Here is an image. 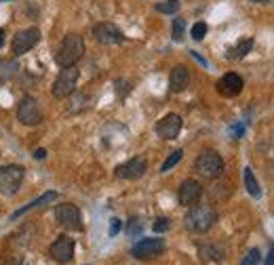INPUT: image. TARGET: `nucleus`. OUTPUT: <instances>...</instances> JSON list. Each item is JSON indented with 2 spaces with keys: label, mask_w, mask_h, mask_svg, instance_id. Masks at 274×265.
Masks as SVG:
<instances>
[{
  "label": "nucleus",
  "mask_w": 274,
  "mask_h": 265,
  "mask_svg": "<svg viewBox=\"0 0 274 265\" xmlns=\"http://www.w3.org/2000/svg\"><path fill=\"white\" fill-rule=\"evenodd\" d=\"M154 232H156V234H163V232H167V229L171 227V223H169V219L167 217H158L156 221H154Z\"/></svg>",
  "instance_id": "nucleus-26"
},
{
  "label": "nucleus",
  "mask_w": 274,
  "mask_h": 265,
  "mask_svg": "<svg viewBox=\"0 0 274 265\" xmlns=\"http://www.w3.org/2000/svg\"><path fill=\"white\" fill-rule=\"evenodd\" d=\"M84 55V40L78 34H67V36L61 40L59 49H57V55H55V61L61 65V67H67V65H76V61H80Z\"/></svg>",
  "instance_id": "nucleus-2"
},
{
  "label": "nucleus",
  "mask_w": 274,
  "mask_h": 265,
  "mask_svg": "<svg viewBox=\"0 0 274 265\" xmlns=\"http://www.w3.org/2000/svg\"><path fill=\"white\" fill-rule=\"evenodd\" d=\"M78 76H80V72H78V67H76V65L61 67L59 76H57L55 82H53V97H57V99L70 97V95L76 91Z\"/></svg>",
  "instance_id": "nucleus-4"
},
{
  "label": "nucleus",
  "mask_w": 274,
  "mask_h": 265,
  "mask_svg": "<svg viewBox=\"0 0 274 265\" xmlns=\"http://www.w3.org/2000/svg\"><path fill=\"white\" fill-rule=\"evenodd\" d=\"M217 221V213L215 208L209 204H194L188 210V215L184 219L186 229L188 232H194V234H204L215 225Z\"/></svg>",
  "instance_id": "nucleus-1"
},
{
  "label": "nucleus",
  "mask_w": 274,
  "mask_h": 265,
  "mask_svg": "<svg viewBox=\"0 0 274 265\" xmlns=\"http://www.w3.org/2000/svg\"><path fill=\"white\" fill-rule=\"evenodd\" d=\"M93 36H95V40H97V42L108 44V46H112V44H121V42L125 40L123 32L118 30L114 23H108V21L93 26Z\"/></svg>",
  "instance_id": "nucleus-13"
},
{
  "label": "nucleus",
  "mask_w": 274,
  "mask_h": 265,
  "mask_svg": "<svg viewBox=\"0 0 274 265\" xmlns=\"http://www.w3.org/2000/svg\"><path fill=\"white\" fill-rule=\"evenodd\" d=\"M243 86H245V82H243L241 76L234 74V72H228V74H224L219 78L217 91H219V95H224V97H236V95H241Z\"/></svg>",
  "instance_id": "nucleus-15"
},
{
  "label": "nucleus",
  "mask_w": 274,
  "mask_h": 265,
  "mask_svg": "<svg viewBox=\"0 0 274 265\" xmlns=\"http://www.w3.org/2000/svg\"><path fill=\"white\" fill-rule=\"evenodd\" d=\"M38 40H40V30L38 28H28V30L17 32L15 38H13V53L15 55H24V53H28L36 46Z\"/></svg>",
  "instance_id": "nucleus-9"
},
{
  "label": "nucleus",
  "mask_w": 274,
  "mask_h": 265,
  "mask_svg": "<svg viewBox=\"0 0 274 265\" xmlns=\"http://www.w3.org/2000/svg\"><path fill=\"white\" fill-rule=\"evenodd\" d=\"M251 3H270V0H251Z\"/></svg>",
  "instance_id": "nucleus-33"
},
{
  "label": "nucleus",
  "mask_w": 274,
  "mask_h": 265,
  "mask_svg": "<svg viewBox=\"0 0 274 265\" xmlns=\"http://www.w3.org/2000/svg\"><path fill=\"white\" fill-rule=\"evenodd\" d=\"M207 23L204 21H198V23H194V28H192V38L194 40H202L204 36H207Z\"/></svg>",
  "instance_id": "nucleus-23"
},
{
  "label": "nucleus",
  "mask_w": 274,
  "mask_h": 265,
  "mask_svg": "<svg viewBox=\"0 0 274 265\" xmlns=\"http://www.w3.org/2000/svg\"><path fill=\"white\" fill-rule=\"evenodd\" d=\"M3 44H5V32L0 30V49H3Z\"/></svg>",
  "instance_id": "nucleus-32"
},
{
  "label": "nucleus",
  "mask_w": 274,
  "mask_h": 265,
  "mask_svg": "<svg viewBox=\"0 0 274 265\" xmlns=\"http://www.w3.org/2000/svg\"><path fill=\"white\" fill-rule=\"evenodd\" d=\"M121 232V219H112L110 221V236H116Z\"/></svg>",
  "instance_id": "nucleus-27"
},
{
  "label": "nucleus",
  "mask_w": 274,
  "mask_h": 265,
  "mask_svg": "<svg viewBox=\"0 0 274 265\" xmlns=\"http://www.w3.org/2000/svg\"><path fill=\"white\" fill-rule=\"evenodd\" d=\"M142 229H144V221H142L140 217L129 219V223H127V234H129V236H140Z\"/></svg>",
  "instance_id": "nucleus-22"
},
{
  "label": "nucleus",
  "mask_w": 274,
  "mask_h": 265,
  "mask_svg": "<svg viewBox=\"0 0 274 265\" xmlns=\"http://www.w3.org/2000/svg\"><path fill=\"white\" fill-rule=\"evenodd\" d=\"M44 156H47V152H44V150H36V152H34V158H36V160H42Z\"/></svg>",
  "instance_id": "nucleus-31"
},
{
  "label": "nucleus",
  "mask_w": 274,
  "mask_h": 265,
  "mask_svg": "<svg viewBox=\"0 0 274 265\" xmlns=\"http://www.w3.org/2000/svg\"><path fill=\"white\" fill-rule=\"evenodd\" d=\"M188 82H190V72H188V67H186V65H175L173 69H171L169 88H171L173 93L184 91V88L188 86Z\"/></svg>",
  "instance_id": "nucleus-16"
},
{
  "label": "nucleus",
  "mask_w": 274,
  "mask_h": 265,
  "mask_svg": "<svg viewBox=\"0 0 274 265\" xmlns=\"http://www.w3.org/2000/svg\"><path fill=\"white\" fill-rule=\"evenodd\" d=\"M55 219L65 229H74V232L82 229V215H80V208L76 204H70V202L59 204L55 208Z\"/></svg>",
  "instance_id": "nucleus-6"
},
{
  "label": "nucleus",
  "mask_w": 274,
  "mask_h": 265,
  "mask_svg": "<svg viewBox=\"0 0 274 265\" xmlns=\"http://www.w3.org/2000/svg\"><path fill=\"white\" fill-rule=\"evenodd\" d=\"M243 177H245V187H247V191L251 194V196H253V198H260V196H262V191H260V185H258V179H255V175H253L251 166H247V168H245Z\"/></svg>",
  "instance_id": "nucleus-19"
},
{
  "label": "nucleus",
  "mask_w": 274,
  "mask_h": 265,
  "mask_svg": "<svg viewBox=\"0 0 274 265\" xmlns=\"http://www.w3.org/2000/svg\"><path fill=\"white\" fill-rule=\"evenodd\" d=\"M55 200H57V194H55V191H47V194H42V196H40V198H36V200H32L30 204L21 206L19 210H15V213H13V219H17V217H21V215L30 213V210H34V208H40V206H47V204H51V202H55Z\"/></svg>",
  "instance_id": "nucleus-17"
},
{
  "label": "nucleus",
  "mask_w": 274,
  "mask_h": 265,
  "mask_svg": "<svg viewBox=\"0 0 274 265\" xmlns=\"http://www.w3.org/2000/svg\"><path fill=\"white\" fill-rule=\"evenodd\" d=\"M251 49H253V38H243L234 49H230L228 57H230V59H243L247 53H251Z\"/></svg>",
  "instance_id": "nucleus-18"
},
{
  "label": "nucleus",
  "mask_w": 274,
  "mask_h": 265,
  "mask_svg": "<svg viewBox=\"0 0 274 265\" xmlns=\"http://www.w3.org/2000/svg\"><path fill=\"white\" fill-rule=\"evenodd\" d=\"M146 168H148L146 158H144V156H135V158H131L129 162L116 166V177H118V179L135 181V179H140V177H144Z\"/></svg>",
  "instance_id": "nucleus-12"
},
{
  "label": "nucleus",
  "mask_w": 274,
  "mask_h": 265,
  "mask_svg": "<svg viewBox=\"0 0 274 265\" xmlns=\"http://www.w3.org/2000/svg\"><path fill=\"white\" fill-rule=\"evenodd\" d=\"M181 116L179 114H167V116H163L158 122H156V135L161 137V139H165V141H171V139H177V135H179V131H181Z\"/></svg>",
  "instance_id": "nucleus-11"
},
{
  "label": "nucleus",
  "mask_w": 274,
  "mask_h": 265,
  "mask_svg": "<svg viewBox=\"0 0 274 265\" xmlns=\"http://www.w3.org/2000/svg\"><path fill=\"white\" fill-rule=\"evenodd\" d=\"M243 131H245V129H243V125H236V127L232 129V133H234L236 137H241V135H243Z\"/></svg>",
  "instance_id": "nucleus-30"
},
{
  "label": "nucleus",
  "mask_w": 274,
  "mask_h": 265,
  "mask_svg": "<svg viewBox=\"0 0 274 265\" xmlns=\"http://www.w3.org/2000/svg\"><path fill=\"white\" fill-rule=\"evenodd\" d=\"M200 196H202V187H200L198 181H194V179L181 181V185H179V189H177V200H179L181 206H188V208H190V206L198 204Z\"/></svg>",
  "instance_id": "nucleus-14"
},
{
  "label": "nucleus",
  "mask_w": 274,
  "mask_h": 265,
  "mask_svg": "<svg viewBox=\"0 0 274 265\" xmlns=\"http://www.w3.org/2000/svg\"><path fill=\"white\" fill-rule=\"evenodd\" d=\"M49 255L53 257V261L57 263H70L74 259V238L70 236H59L49 249Z\"/></svg>",
  "instance_id": "nucleus-10"
},
{
  "label": "nucleus",
  "mask_w": 274,
  "mask_h": 265,
  "mask_svg": "<svg viewBox=\"0 0 274 265\" xmlns=\"http://www.w3.org/2000/svg\"><path fill=\"white\" fill-rule=\"evenodd\" d=\"M184 32H186L184 19H175V21H173V40H175V42L184 40Z\"/></svg>",
  "instance_id": "nucleus-25"
},
{
  "label": "nucleus",
  "mask_w": 274,
  "mask_h": 265,
  "mask_svg": "<svg viewBox=\"0 0 274 265\" xmlns=\"http://www.w3.org/2000/svg\"><path fill=\"white\" fill-rule=\"evenodd\" d=\"M17 118H19L21 125L26 127H36L40 125V120H42V112L38 108V103L34 97H24L19 101V105H17Z\"/></svg>",
  "instance_id": "nucleus-7"
},
{
  "label": "nucleus",
  "mask_w": 274,
  "mask_h": 265,
  "mask_svg": "<svg viewBox=\"0 0 274 265\" xmlns=\"http://www.w3.org/2000/svg\"><path fill=\"white\" fill-rule=\"evenodd\" d=\"M264 265H274V246L270 249V253H268V257H266V263Z\"/></svg>",
  "instance_id": "nucleus-28"
},
{
  "label": "nucleus",
  "mask_w": 274,
  "mask_h": 265,
  "mask_svg": "<svg viewBox=\"0 0 274 265\" xmlns=\"http://www.w3.org/2000/svg\"><path fill=\"white\" fill-rule=\"evenodd\" d=\"M156 11L158 13H165V15H173L179 11V0H165V3H158L156 5Z\"/></svg>",
  "instance_id": "nucleus-21"
},
{
  "label": "nucleus",
  "mask_w": 274,
  "mask_h": 265,
  "mask_svg": "<svg viewBox=\"0 0 274 265\" xmlns=\"http://www.w3.org/2000/svg\"><path fill=\"white\" fill-rule=\"evenodd\" d=\"M260 259H262L260 251H258V249H251V251L245 255V259L241 261V265H258V263H260Z\"/></svg>",
  "instance_id": "nucleus-24"
},
{
  "label": "nucleus",
  "mask_w": 274,
  "mask_h": 265,
  "mask_svg": "<svg viewBox=\"0 0 274 265\" xmlns=\"http://www.w3.org/2000/svg\"><path fill=\"white\" fill-rule=\"evenodd\" d=\"M163 251H165V240L163 238H142L133 246L131 255L140 261H148V259L163 255Z\"/></svg>",
  "instance_id": "nucleus-8"
},
{
  "label": "nucleus",
  "mask_w": 274,
  "mask_h": 265,
  "mask_svg": "<svg viewBox=\"0 0 274 265\" xmlns=\"http://www.w3.org/2000/svg\"><path fill=\"white\" fill-rule=\"evenodd\" d=\"M24 181V168L17 164H9L0 168V194L5 196H13L17 194V189L21 187Z\"/></svg>",
  "instance_id": "nucleus-5"
},
{
  "label": "nucleus",
  "mask_w": 274,
  "mask_h": 265,
  "mask_svg": "<svg viewBox=\"0 0 274 265\" xmlns=\"http://www.w3.org/2000/svg\"><path fill=\"white\" fill-rule=\"evenodd\" d=\"M194 168L204 179H217V177H221V173H224V160H221V156L217 152L204 150L198 154Z\"/></svg>",
  "instance_id": "nucleus-3"
},
{
  "label": "nucleus",
  "mask_w": 274,
  "mask_h": 265,
  "mask_svg": "<svg viewBox=\"0 0 274 265\" xmlns=\"http://www.w3.org/2000/svg\"><path fill=\"white\" fill-rule=\"evenodd\" d=\"M7 265H28V263H26L24 259H19V257H15V259H11Z\"/></svg>",
  "instance_id": "nucleus-29"
},
{
  "label": "nucleus",
  "mask_w": 274,
  "mask_h": 265,
  "mask_svg": "<svg viewBox=\"0 0 274 265\" xmlns=\"http://www.w3.org/2000/svg\"><path fill=\"white\" fill-rule=\"evenodd\" d=\"M184 158V150H175V152H171V156L167 158V160L163 162V166H161V173H169L171 168H173L179 160Z\"/></svg>",
  "instance_id": "nucleus-20"
}]
</instances>
